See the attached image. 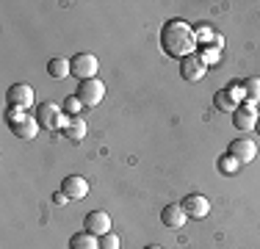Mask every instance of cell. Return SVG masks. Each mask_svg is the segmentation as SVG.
I'll return each instance as SVG.
<instances>
[{
    "label": "cell",
    "mask_w": 260,
    "mask_h": 249,
    "mask_svg": "<svg viewBox=\"0 0 260 249\" xmlns=\"http://www.w3.org/2000/svg\"><path fill=\"white\" fill-rule=\"evenodd\" d=\"M197 30L191 28L185 20H169L160 28V50L172 58H185V55H194L197 50Z\"/></svg>",
    "instance_id": "1"
},
{
    "label": "cell",
    "mask_w": 260,
    "mask_h": 249,
    "mask_svg": "<svg viewBox=\"0 0 260 249\" xmlns=\"http://www.w3.org/2000/svg\"><path fill=\"white\" fill-rule=\"evenodd\" d=\"M6 122H9V130L17 139H36V133H39V119L22 108H9Z\"/></svg>",
    "instance_id": "2"
},
{
    "label": "cell",
    "mask_w": 260,
    "mask_h": 249,
    "mask_svg": "<svg viewBox=\"0 0 260 249\" xmlns=\"http://www.w3.org/2000/svg\"><path fill=\"white\" fill-rule=\"evenodd\" d=\"M36 119H39V128H45V130H64L67 114H64V108L55 105V103H39Z\"/></svg>",
    "instance_id": "3"
},
{
    "label": "cell",
    "mask_w": 260,
    "mask_h": 249,
    "mask_svg": "<svg viewBox=\"0 0 260 249\" xmlns=\"http://www.w3.org/2000/svg\"><path fill=\"white\" fill-rule=\"evenodd\" d=\"M75 97L83 103V108H94V105H100L103 97H105V83H103V80H97V78L80 80Z\"/></svg>",
    "instance_id": "4"
},
{
    "label": "cell",
    "mask_w": 260,
    "mask_h": 249,
    "mask_svg": "<svg viewBox=\"0 0 260 249\" xmlns=\"http://www.w3.org/2000/svg\"><path fill=\"white\" fill-rule=\"evenodd\" d=\"M97 55H91V53H78V55H72L70 58V70L72 75H75L78 80H89V78H94L97 75Z\"/></svg>",
    "instance_id": "5"
},
{
    "label": "cell",
    "mask_w": 260,
    "mask_h": 249,
    "mask_svg": "<svg viewBox=\"0 0 260 249\" xmlns=\"http://www.w3.org/2000/svg\"><path fill=\"white\" fill-rule=\"evenodd\" d=\"M227 155H233L238 164H252L257 158V144L252 139H233L227 147Z\"/></svg>",
    "instance_id": "6"
},
{
    "label": "cell",
    "mask_w": 260,
    "mask_h": 249,
    "mask_svg": "<svg viewBox=\"0 0 260 249\" xmlns=\"http://www.w3.org/2000/svg\"><path fill=\"white\" fill-rule=\"evenodd\" d=\"M205 70H208V64L202 61L200 53L185 55V58L180 61V75H183V80H188V83H194V80H202V78H205Z\"/></svg>",
    "instance_id": "7"
},
{
    "label": "cell",
    "mask_w": 260,
    "mask_h": 249,
    "mask_svg": "<svg viewBox=\"0 0 260 249\" xmlns=\"http://www.w3.org/2000/svg\"><path fill=\"white\" fill-rule=\"evenodd\" d=\"M180 208L185 210L188 219H205L210 213V202H208V197H202V194H188L180 202Z\"/></svg>",
    "instance_id": "8"
},
{
    "label": "cell",
    "mask_w": 260,
    "mask_h": 249,
    "mask_svg": "<svg viewBox=\"0 0 260 249\" xmlns=\"http://www.w3.org/2000/svg\"><path fill=\"white\" fill-rule=\"evenodd\" d=\"M6 100H9V108H30L34 105V89H30L28 83H14L9 89V95H6Z\"/></svg>",
    "instance_id": "9"
},
{
    "label": "cell",
    "mask_w": 260,
    "mask_h": 249,
    "mask_svg": "<svg viewBox=\"0 0 260 249\" xmlns=\"http://www.w3.org/2000/svg\"><path fill=\"white\" fill-rule=\"evenodd\" d=\"M83 230L100 238V235L111 233V216L105 213V210H91V213H86V219H83Z\"/></svg>",
    "instance_id": "10"
},
{
    "label": "cell",
    "mask_w": 260,
    "mask_h": 249,
    "mask_svg": "<svg viewBox=\"0 0 260 249\" xmlns=\"http://www.w3.org/2000/svg\"><path fill=\"white\" fill-rule=\"evenodd\" d=\"M257 119H260V114L255 111V105H249V103H244L233 114V124L238 130H244V133H246V130H255L257 128Z\"/></svg>",
    "instance_id": "11"
},
{
    "label": "cell",
    "mask_w": 260,
    "mask_h": 249,
    "mask_svg": "<svg viewBox=\"0 0 260 249\" xmlns=\"http://www.w3.org/2000/svg\"><path fill=\"white\" fill-rule=\"evenodd\" d=\"M61 189H64V194L70 199H83L86 194H89V180L80 177V174H70V177H64Z\"/></svg>",
    "instance_id": "12"
},
{
    "label": "cell",
    "mask_w": 260,
    "mask_h": 249,
    "mask_svg": "<svg viewBox=\"0 0 260 249\" xmlns=\"http://www.w3.org/2000/svg\"><path fill=\"white\" fill-rule=\"evenodd\" d=\"M185 210L180 208V205H166L164 210H160V222H164V227H172V230H180L185 227Z\"/></svg>",
    "instance_id": "13"
},
{
    "label": "cell",
    "mask_w": 260,
    "mask_h": 249,
    "mask_svg": "<svg viewBox=\"0 0 260 249\" xmlns=\"http://www.w3.org/2000/svg\"><path fill=\"white\" fill-rule=\"evenodd\" d=\"M70 249H100V238L91 233H86V230H80L70 238Z\"/></svg>",
    "instance_id": "14"
},
{
    "label": "cell",
    "mask_w": 260,
    "mask_h": 249,
    "mask_svg": "<svg viewBox=\"0 0 260 249\" xmlns=\"http://www.w3.org/2000/svg\"><path fill=\"white\" fill-rule=\"evenodd\" d=\"M213 103H216V108H219V111H224V114H235V111L241 108V103H238V100H235V97H233L227 89H219V91H216Z\"/></svg>",
    "instance_id": "15"
},
{
    "label": "cell",
    "mask_w": 260,
    "mask_h": 249,
    "mask_svg": "<svg viewBox=\"0 0 260 249\" xmlns=\"http://www.w3.org/2000/svg\"><path fill=\"white\" fill-rule=\"evenodd\" d=\"M64 133H67V139H72V141H80V139L86 136V122L80 119V116H67Z\"/></svg>",
    "instance_id": "16"
},
{
    "label": "cell",
    "mask_w": 260,
    "mask_h": 249,
    "mask_svg": "<svg viewBox=\"0 0 260 249\" xmlns=\"http://www.w3.org/2000/svg\"><path fill=\"white\" fill-rule=\"evenodd\" d=\"M47 75H50V78H55V80H61V78H67V75H72V70H70V61H67V58H61V55H55V58H50V61H47Z\"/></svg>",
    "instance_id": "17"
},
{
    "label": "cell",
    "mask_w": 260,
    "mask_h": 249,
    "mask_svg": "<svg viewBox=\"0 0 260 249\" xmlns=\"http://www.w3.org/2000/svg\"><path fill=\"white\" fill-rule=\"evenodd\" d=\"M244 95H246V103L249 105L260 103V78H246L244 80Z\"/></svg>",
    "instance_id": "18"
},
{
    "label": "cell",
    "mask_w": 260,
    "mask_h": 249,
    "mask_svg": "<svg viewBox=\"0 0 260 249\" xmlns=\"http://www.w3.org/2000/svg\"><path fill=\"white\" fill-rule=\"evenodd\" d=\"M238 161H235L233 158V155H221V158H219V172L221 174H235V172H238Z\"/></svg>",
    "instance_id": "19"
},
{
    "label": "cell",
    "mask_w": 260,
    "mask_h": 249,
    "mask_svg": "<svg viewBox=\"0 0 260 249\" xmlns=\"http://www.w3.org/2000/svg\"><path fill=\"white\" fill-rule=\"evenodd\" d=\"M80 111H83V103H80L75 95L64 100V114H67V116H80Z\"/></svg>",
    "instance_id": "20"
},
{
    "label": "cell",
    "mask_w": 260,
    "mask_h": 249,
    "mask_svg": "<svg viewBox=\"0 0 260 249\" xmlns=\"http://www.w3.org/2000/svg\"><path fill=\"white\" fill-rule=\"evenodd\" d=\"M224 89L230 91V95H233L235 100H238L241 105H244V100H246V95H244V83H238V80H230V83H227Z\"/></svg>",
    "instance_id": "21"
},
{
    "label": "cell",
    "mask_w": 260,
    "mask_h": 249,
    "mask_svg": "<svg viewBox=\"0 0 260 249\" xmlns=\"http://www.w3.org/2000/svg\"><path fill=\"white\" fill-rule=\"evenodd\" d=\"M100 249H119V235H116V233L100 235Z\"/></svg>",
    "instance_id": "22"
},
{
    "label": "cell",
    "mask_w": 260,
    "mask_h": 249,
    "mask_svg": "<svg viewBox=\"0 0 260 249\" xmlns=\"http://www.w3.org/2000/svg\"><path fill=\"white\" fill-rule=\"evenodd\" d=\"M53 202H55V205H67V202H70V197H67L64 191H55V194H53Z\"/></svg>",
    "instance_id": "23"
},
{
    "label": "cell",
    "mask_w": 260,
    "mask_h": 249,
    "mask_svg": "<svg viewBox=\"0 0 260 249\" xmlns=\"http://www.w3.org/2000/svg\"><path fill=\"white\" fill-rule=\"evenodd\" d=\"M144 249H164V246H158V244H150V246H144Z\"/></svg>",
    "instance_id": "24"
},
{
    "label": "cell",
    "mask_w": 260,
    "mask_h": 249,
    "mask_svg": "<svg viewBox=\"0 0 260 249\" xmlns=\"http://www.w3.org/2000/svg\"><path fill=\"white\" fill-rule=\"evenodd\" d=\"M255 130H257V133H260V119H257V128H255Z\"/></svg>",
    "instance_id": "25"
}]
</instances>
